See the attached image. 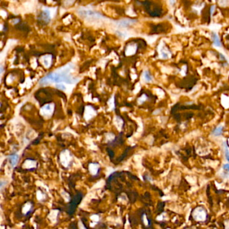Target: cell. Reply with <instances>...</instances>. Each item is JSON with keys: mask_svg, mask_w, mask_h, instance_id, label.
Here are the masks:
<instances>
[{"mask_svg": "<svg viewBox=\"0 0 229 229\" xmlns=\"http://www.w3.org/2000/svg\"><path fill=\"white\" fill-rule=\"evenodd\" d=\"M73 69L72 65H69L66 67L62 68L60 71L54 73H50L40 81V84L45 86L48 83L54 82V83H61L65 82L67 83H75L77 81V79L73 77L69 73Z\"/></svg>", "mask_w": 229, "mask_h": 229, "instance_id": "cell-1", "label": "cell"}, {"mask_svg": "<svg viewBox=\"0 0 229 229\" xmlns=\"http://www.w3.org/2000/svg\"><path fill=\"white\" fill-rule=\"evenodd\" d=\"M192 215H193L194 218L197 221H204L207 216L206 212L202 207L196 208Z\"/></svg>", "mask_w": 229, "mask_h": 229, "instance_id": "cell-2", "label": "cell"}, {"mask_svg": "<svg viewBox=\"0 0 229 229\" xmlns=\"http://www.w3.org/2000/svg\"><path fill=\"white\" fill-rule=\"evenodd\" d=\"M79 13L80 16H81L83 17H92L96 18H102L104 17L103 15H102L100 13L88 10H80L79 11Z\"/></svg>", "mask_w": 229, "mask_h": 229, "instance_id": "cell-3", "label": "cell"}, {"mask_svg": "<svg viewBox=\"0 0 229 229\" xmlns=\"http://www.w3.org/2000/svg\"><path fill=\"white\" fill-rule=\"evenodd\" d=\"M38 20L45 23H49L50 21V20H51V16H50V11L48 10H43L42 13L40 14L39 17H38Z\"/></svg>", "mask_w": 229, "mask_h": 229, "instance_id": "cell-4", "label": "cell"}, {"mask_svg": "<svg viewBox=\"0 0 229 229\" xmlns=\"http://www.w3.org/2000/svg\"><path fill=\"white\" fill-rule=\"evenodd\" d=\"M52 56L51 54H47V55L43 56L42 57V59H41L42 63L46 67H50L52 63Z\"/></svg>", "mask_w": 229, "mask_h": 229, "instance_id": "cell-5", "label": "cell"}, {"mask_svg": "<svg viewBox=\"0 0 229 229\" xmlns=\"http://www.w3.org/2000/svg\"><path fill=\"white\" fill-rule=\"evenodd\" d=\"M212 40H213V43H214V45L216 46L217 47H221V40L218 37V36L217 35L216 33H213L212 34Z\"/></svg>", "mask_w": 229, "mask_h": 229, "instance_id": "cell-6", "label": "cell"}, {"mask_svg": "<svg viewBox=\"0 0 229 229\" xmlns=\"http://www.w3.org/2000/svg\"><path fill=\"white\" fill-rule=\"evenodd\" d=\"M136 20H122V21L119 22L118 24L120 25L121 26H130V25L134 24Z\"/></svg>", "mask_w": 229, "mask_h": 229, "instance_id": "cell-7", "label": "cell"}, {"mask_svg": "<svg viewBox=\"0 0 229 229\" xmlns=\"http://www.w3.org/2000/svg\"><path fill=\"white\" fill-rule=\"evenodd\" d=\"M223 129H224L223 127H219L218 128H216V129H215L214 131H213L212 134L214 135V136H221V135L223 134Z\"/></svg>", "mask_w": 229, "mask_h": 229, "instance_id": "cell-8", "label": "cell"}, {"mask_svg": "<svg viewBox=\"0 0 229 229\" xmlns=\"http://www.w3.org/2000/svg\"><path fill=\"white\" fill-rule=\"evenodd\" d=\"M10 162L11 165H12V166H15L16 164L18 163V156L17 155H11V156L10 157Z\"/></svg>", "mask_w": 229, "mask_h": 229, "instance_id": "cell-9", "label": "cell"}, {"mask_svg": "<svg viewBox=\"0 0 229 229\" xmlns=\"http://www.w3.org/2000/svg\"><path fill=\"white\" fill-rule=\"evenodd\" d=\"M144 78H145V81H146L147 82H150L153 80L152 76H151L150 73L147 71L144 73Z\"/></svg>", "mask_w": 229, "mask_h": 229, "instance_id": "cell-10", "label": "cell"}, {"mask_svg": "<svg viewBox=\"0 0 229 229\" xmlns=\"http://www.w3.org/2000/svg\"><path fill=\"white\" fill-rule=\"evenodd\" d=\"M224 153H225L226 159L229 163V149L227 147V146H225V147H224Z\"/></svg>", "mask_w": 229, "mask_h": 229, "instance_id": "cell-11", "label": "cell"}, {"mask_svg": "<svg viewBox=\"0 0 229 229\" xmlns=\"http://www.w3.org/2000/svg\"><path fill=\"white\" fill-rule=\"evenodd\" d=\"M223 169L225 170L226 171H227L228 173L229 174V164H225L223 166Z\"/></svg>", "mask_w": 229, "mask_h": 229, "instance_id": "cell-12", "label": "cell"}, {"mask_svg": "<svg viewBox=\"0 0 229 229\" xmlns=\"http://www.w3.org/2000/svg\"><path fill=\"white\" fill-rule=\"evenodd\" d=\"M57 88H59V89H60V90H65V87L63 85H62V84L57 85Z\"/></svg>", "mask_w": 229, "mask_h": 229, "instance_id": "cell-13", "label": "cell"}, {"mask_svg": "<svg viewBox=\"0 0 229 229\" xmlns=\"http://www.w3.org/2000/svg\"><path fill=\"white\" fill-rule=\"evenodd\" d=\"M65 1L67 5H71L73 2L75 1V0H65Z\"/></svg>", "mask_w": 229, "mask_h": 229, "instance_id": "cell-14", "label": "cell"}, {"mask_svg": "<svg viewBox=\"0 0 229 229\" xmlns=\"http://www.w3.org/2000/svg\"><path fill=\"white\" fill-rule=\"evenodd\" d=\"M4 71V69H3V67L2 66H1V73H2V72Z\"/></svg>", "mask_w": 229, "mask_h": 229, "instance_id": "cell-15", "label": "cell"}]
</instances>
